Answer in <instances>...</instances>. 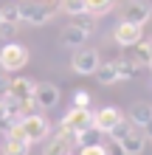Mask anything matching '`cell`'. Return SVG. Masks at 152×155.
Listing matches in <instances>:
<instances>
[{
    "mask_svg": "<svg viewBox=\"0 0 152 155\" xmlns=\"http://www.w3.org/2000/svg\"><path fill=\"white\" fill-rule=\"evenodd\" d=\"M20 8V23H28V25H45L53 20V8L48 0H23V3H17Z\"/></svg>",
    "mask_w": 152,
    "mask_h": 155,
    "instance_id": "cell-1",
    "label": "cell"
},
{
    "mask_svg": "<svg viewBox=\"0 0 152 155\" xmlns=\"http://www.w3.org/2000/svg\"><path fill=\"white\" fill-rule=\"evenodd\" d=\"M17 127H20V135L28 144H37V141H45V135L51 133V124L48 118L42 113H31V116H23L20 121H17Z\"/></svg>",
    "mask_w": 152,
    "mask_h": 155,
    "instance_id": "cell-2",
    "label": "cell"
},
{
    "mask_svg": "<svg viewBox=\"0 0 152 155\" xmlns=\"http://www.w3.org/2000/svg\"><path fill=\"white\" fill-rule=\"evenodd\" d=\"M0 65H3L8 74L25 68L28 65V48L20 45V42H6L3 48H0Z\"/></svg>",
    "mask_w": 152,
    "mask_h": 155,
    "instance_id": "cell-3",
    "label": "cell"
},
{
    "mask_svg": "<svg viewBox=\"0 0 152 155\" xmlns=\"http://www.w3.org/2000/svg\"><path fill=\"white\" fill-rule=\"evenodd\" d=\"M59 127L68 130L70 135L82 133V130H90V127H93V110H90V107H70V110L62 116Z\"/></svg>",
    "mask_w": 152,
    "mask_h": 155,
    "instance_id": "cell-4",
    "label": "cell"
},
{
    "mask_svg": "<svg viewBox=\"0 0 152 155\" xmlns=\"http://www.w3.org/2000/svg\"><path fill=\"white\" fill-rule=\"evenodd\" d=\"M70 150H73V135L62 127L51 130L42 141V155H70Z\"/></svg>",
    "mask_w": 152,
    "mask_h": 155,
    "instance_id": "cell-5",
    "label": "cell"
},
{
    "mask_svg": "<svg viewBox=\"0 0 152 155\" xmlns=\"http://www.w3.org/2000/svg\"><path fill=\"white\" fill-rule=\"evenodd\" d=\"M152 17V3L149 0H127L121 6V20L124 23H135V25H147Z\"/></svg>",
    "mask_w": 152,
    "mask_h": 155,
    "instance_id": "cell-6",
    "label": "cell"
},
{
    "mask_svg": "<svg viewBox=\"0 0 152 155\" xmlns=\"http://www.w3.org/2000/svg\"><path fill=\"white\" fill-rule=\"evenodd\" d=\"M121 118H124V113L118 110V107L107 104V107H102V110L93 113V130L99 133V135H110V130L121 121Z\"/></svg>",
    "mask_w": 152,
    "mask_h": 155,
    "instance_id": "cell-7",
    "label": "cell"
},
{
    "mask_svg": "<svg viewBox=\"0 0 152 155\" xmlns=\"http://www.w3.org/2000/svg\"><path fill=\"white\" fill-rule=\"evenodd\" d=\"M99 51L96 48H79L73 54V59H70V68L76 71L79 76H93V71L99 68Z\"/></svg>",
    "mask_w": 152,
    "mask_h": 155,
    "instance_id": "cell-8",
    "label": "cell"
},
{
    "mask_svg": "<svg viewBox=\"0 0 152 155\" xmlns=\"http://www.w3.org/2000/svg\"><path fill=\"white\" fill-rule=\"evenodd\" d=\"M59 99H62V93H59V87L53 85V82H37V85H34V102H37L40 110L57 107Z\"/></svg>",
    "mask_w": 152,
    "mask_h": 155,
    "instance_id": "cell-9",
    "label": "cell"
},
{
    "mask_svg": "<svg viewBox=\"0 0 152 155\" xmlns=\"http://www.w3.org/2000/svg\"><path fill=\"white\" fill-rule=\"evenodd\" d=\"M141 37H144V25H135V23H118L113 28V40L121 45V48H130V45H135Z\"/></svg>",
    "mask_w": 152,
    "mask_h": 155,
    "instance_id": "cell-10",
    "label": "cell"
},
{
    "mask_svg": "<svg viewBox=\"0 0 152 155\" xmlns=\"http://www.w3.org/2000/svg\"><path fill=\"white\" fill-rule=\"evenodd\" d=\"M118 147H121L124 155H141V152H144V147H147V135H144V130L132 127V130L118 141Z\"/></svg>",
    "mask_w": 152,
    "mask_h": 155,
    "instance_id": "cell-11",
    "label": "cell"
},
{
    "mask_svg": "<svg viewBox=\"0 0 152 155\" xmlns=\"http://www.w3.org/2000/svg\"><path fill=\"white\" fill-rule=\"evenodd\" d=\"M34 85H37L34 79L17 76V79H8V87H6V93H8V96H14L17 102H25V99H31V96H34Z\"/></svg>",
    "mask_w": 152,
    "mask_h": 155,
    "instance_id": "cell-12",
    "label": "cell"
},
{
    "mask_svg": "<svg viewBox=\"0 0 152 155\" xmlns=\"http://www.w3.org/2000/svg\"><path fill=\"white\" fill-rule=\"evenodd\" d=\"M152 121V104L149 102H135L130 107V124L138 127V130H144V127Z\"/></svg>",
    "mask_w": 152,
    "mask_h": 155,
    "instance_id": "cell-13",
    "label": "cell"
},
{
    "mask_svg": "<svg viewBox=\"0 0 152 155\" xmlns=\"http://www.w3.org/2000/svg\"><path fill=\"white\" fill-rule=\"evenodd\" d=\"M87 37H90V34H85L82 28H79V25H73V23H70L68 28H62L59 42H62V45H68V48H73V45H85V42H87Z\"/></svg>",
    "mask_w": 152,
    "mask_h": 155,
    "instance_id": "cell-14",
    "label": "cell"
},
{
    "mask_svg": "<svg viewBox=\"0 0 152 155\" xmlns=\"http://www.w3.org/2000/svg\"><path fill=\"white\" fill-rule=\"evenodd\" d=\"M31 152V144L25 138H11V135H6L3 147H0V155H28Z\"/></svg>",
    "mask_w": 152,
    "mask_h": 155,
    "instance_id": "cell-15",
    "label": "cell"
},
{
    "mask_svg": "<svg viewBox=\"0 0 152 155\" xmlns=\"http://www.w3.org/2000/svg\"><path fill=\"white\" fill-rule=\"evenodd\" d=\"M93 76L102 82V85H115L118 82V71H115V59L110 62H99V68L93 71Z\"/></svg>",
    "mask_w": 152,
    "mask_h": 155,
    "instance_id": "cell-16",
    "label": "cell"
},
{
    "mask_svg": "<svg viewBox=\"0 0 152 155\" xmlns=\"http://www.w3.org/2000/svg\"><path fill=\"white\" fill-rule=\"evenodd\" d=\"M115 71H118V79H135L141 74V62H135L132 57L115 59Z\"/></svg>",
    "mask_w": 152,
    "mask_h": 155,
    "instance_id": "cell-17",
    "label": "cell"
},
{
    "mask_svg": "<svg viewBox=\"0 0 152 155\" xmlns=\"http://www.w3.org/2000/svg\"><path fill=\"white\" fill-rule=\"evenodd\" d=\"M113 6H115V0H85V8L90 17H102L107 12H113Z\"/></svg>",
    "mask_w": 152,
    "mask_h": 155,
    "instance_id": "cell-18",
    "label": "cell"
},
{
    "mask_svg": "<svg viewBox=\"0 0 152 155\" xmlns=\"http://www.w3.org/2000/svg\"><path fill=\"white\" fill-rule=\"evenodd\" d=\"M130 48H135V54H132L135 62H141V65L149 62V57H152V40H138L135 45H130Z\"/></svg>",
    "mask_w": 152,
    "mask_h": 155,
    "instance_id": "cell-19",
    "label": "cell"
},
{
    "mask_svg": "<svg viewBox=\"0 0 152 155\" xmlns=\"http://www.w3.org/2000/svg\"><path fill=\"white\" fill-rule=\"evenodd\" d=\"M90 144H99V133L93 127L90 130H82V133H73V147L82 150V147H90Z\"/></svg>",
    "mask_w": 152,
    "mask_h": 155,
    "instance_id": "cell-20",
    "label": "cell"
},
{
    "mask_svg": "<svg viewBox=\"0 0 152 155\" xmlns=\"http://www.w3.org/2000/svg\"><path fill=\"white\" fill-rule=\"evenodd\" d=\"M62 12L70 17H82L87 14V8H85V0H62Z\"/></svg>",
    "mask_w": 152,
    "mask_h": 155,
    "instance_id": "cell-21",
    "label": "cell"
},
{
    "mask_svg": "<svg viewBox=\"0 0 152 155\" xmlns=\"http://www.w3.org/2000/svg\"><path fill=\"white\" fill-rule=\"evenodd\" d=\"M130 130H132L130 118H121V121H118V124H115L113 130H110V141H121V138H124V135H127Z\"/></svg>",
    "mask_w": 152,
    "mask_h": 155,
    "instance_id": "cell-22",
    "label": "cell"
},
{
    "mask_svg": "<svg viewBox=\"0 0 152 155\" xmlns=\"http://www.w3.org/2000/svg\"><path fill=\"white\" fill-rule=\"evenodd\" d=\"M0 14H3V20H6V23H17V25H20V8H17V3L6 6V8H0Z\"/></svg>",
    "mask_w": 152,
    "mask_h": 155,
    "instance_id": "cell-23",
    "label": "cell"
},
{
    "mask_svg": "<svg viewBox=\"0 0 152 155\" xmlns=\"http://www.w3.org/2000/svg\"><path fill=\"white\" fill-rule=\"evenodd\" d=\"M70 107H90V93H87L85 87H79L73 93V102H70Z\"/></svg>",
    "mask_w": 152,
    "mask_h": 155,
    "instance_id": "cell-24",
    "label": "cell"
},
{
    "mask_svg": "<svg viewBox=\"0 0 152 155\" xmlns=\"http://www.w3.org/2000/svg\"><path fill=\"white\" fill-rule=\"evenodd\" d=\"M73 25H79L85 34H93V31H96V23L90 20V17H85V14H82V17H76V23H73Z\"/></svg>",
    "mask_w": 152,
    "mask_h": 155,
    "instance_id": "cell-25",
    "label": "cell"
},
{
    "mask_svg": "<svg viewBox=\"0 0 152 155\" xmlns=\"http://www.w3.org/2000/svg\"><path fill=\"white\" fill-rule=\"evenodd\" d=\"M79 155H107V147L104 144H90V147H82Z\"/></svg>",
    "mask_w": 152,
    "mask_h": 155,
    "instance_id": "cell-26",
    "label": "cell"
},
{
    "mask_svg": "<svg viewBox=\"0 0 152 155\" xmlns=\"http://www.w3.org/2000/svg\"><path fill=\"white\" fill-rule=\"evenodd\" d=\"M14 34H17V23H0V37H3V40H11L14 37Z\"/></svg>",
    "mask_w": 152,
    "mask_h": 155,
    "instance_id": "cell-27",
    "label": "cell"
},
{
    "mask_svg": "<svg viewBox=\"0 0 152 155\" xmlns=\"http://www.w3.org/2000/svg\"><path fill=\"white\" fill-rule=\"evenodd\" d=\"M20 113H23V116L40 113V107H37V102H34V96H31V99H25V102H20Z\"/></svg>",
    "mask_w": 152,
    "mask_h": 155,
    "instance_id": "cell-28",
    "label": "cell"
},
{
    "mask_svg": "<svg viewBox=\"0 0 152 155\" xmlns=\"http://www.w3.org/2000/svg\"><path fill=\"white\" fill-rule=\"evenodd\" d=\"M6 87H8V71L0 65V96L6 93Z\"/></svg>",
    "mask_w": 152,
    "mask_h": 155,
    "instance_id": "cell-29",
    "label": "cell"
},
{
    "mask_svg": "<svg viewBox=\"0 0 152 155\" xmlns=\"http://www.w3.org/2000/svg\"><path fill=\"white\" fill-rule=\"evenodd\" d=\"M107 155H124L121 147H118V141H110V144H107Z\"/></svg>",
    "mask_w": 152,
    "mask_h": 155,
    "instance_id": "cell-30",
    "label": "cell"
},
{
    "mask_svg": "<svg viewBox=\"0 0 152 155\" xmlns=\"http://www.w3.org/2000/svg\"><path fill=\"white\" fill-rule=\"evenodd\" d=\"M144 135H147V138H152V121H149V124L144 127Z\"/></svg>",
    "mask_w": 152,
    "mask_h": 155,
    "instance_id": "cell-31",
    "label": "cell"
},
{
    "mask_svg": "<svg viewBox=\"0 0 152 155\" xmlns=\"http://www.w3.org/2000/svg\"><path fill=\"white\" fill-rule=\"evenodd\" d=\"M0 118H6V104H3V96H0Z\"/></svg>",
    "mask_w": 152,
    "mask_h": 155,
    "instance_id": "cell-32",
    "label": "cell"
},
{
    "mask_svg": "<svg viewBox=\"0 0 152 155\" xmlns=\"http://www.w3.org/2000/svg\"><path fill=\"white\" fill-rule=\"evenodd\" d=\"M147 65H149V71H152V57H149V62H147Z\"/></svg>",
    "mask_w": 152,
    "mask_h": 155,
    "instance_id": "cell-33",
    "label": "cell"
},
{
    "mask_svg": "<svg viewBox=\"0 0 152 155\" xmlns=\"http://www.w3.org/2000/svg\"><path fill=\"white\" fill-rule=\"evenodd\" d=\"M0 23H3V14H0Z\"/></svg>",
    "mask_w": 152,
    "mask_h": 155,
    "instance_id": "cell-34",
    "label": "cell"
}]
</instances>
